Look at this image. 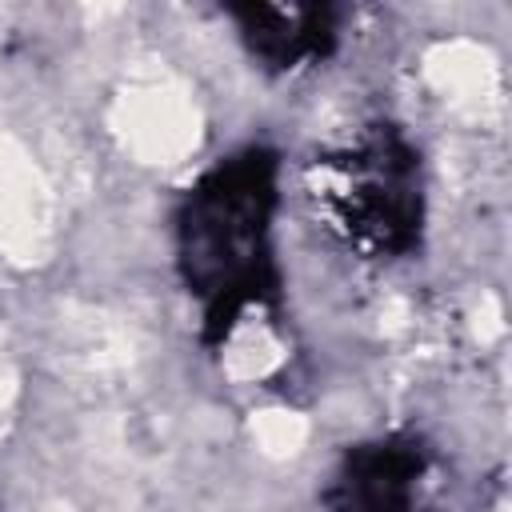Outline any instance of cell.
<instances>
[{"mask_svg": "<svg viewBox=\"0 0 512 512\" xmlns=\"http://www.w3.org/2000/svg\"><path fill=\"white\" fill-rule=\"evenodd\" d=\"M224 12L248 60L272 76L312 68L340 44V8L332 4H232Z\"/></svg>", "mask_w": 512, "mask_h": 512, "instance_id": "4", "label": "cell"}, {"mask_svg": "<svg viewBox=\"0 0 512 512\" xmlns=\"http://www.w3.org/2000/svg\"><path fill=\"white\" fill-rule=\"evenodd\" d=\"M304 200L320 232L368 264H396L420 252L428 224L424 160L396 124L356 128L304 160Z\"/></svg>", "mask_w": 512, "mask_h": 512, "instance_id": "2", "label": "cell"}, {"mask_svg": "<svg viewBox=\"0 0 512 512\" xmlns=\"http://www.w3.org/2000/svg\"><path fill=\"white\" fill-rule=\"evenodd\" d=\"M276 216L280 152L268 144L232 148L176 196L172 264L208 348L228 344L248 312L280 304Z\"/></svg>", "mask_w": 512, "mask_h": 512, "instance_id": "1", "label": "cell"}, {"mask_svg": "<svg viewBox=\"0 0 512 512\" xmlns=\"http://www.w3.org/2000/svg\"><path fill=\"white\" fill-rule=\"evenodd\" d=\"M428 448L416 432H380L348 444L320 492L328 512H416Z\"/></svg>", "mask_w": 512, "mask_h": 512, "instance_id": "3", "label": "cell"}]
</instances>
